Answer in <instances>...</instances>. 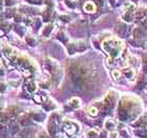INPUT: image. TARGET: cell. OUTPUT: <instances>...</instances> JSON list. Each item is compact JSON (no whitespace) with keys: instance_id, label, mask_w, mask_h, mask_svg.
Instances as JSON below:
<instances>
[{"instance_id":"cell-1","label":"cell","mask_w":147,"mask_h":138,"mask_svg":"<svg viewBox=\"0 0 147 138\" xmlns=\"http://www.w3.org/2000/svg\"><path fill=\"white\" fill-rule=\"evenodd\" d=\"M102 48L108 54L109 60L113 61L115 59L119 58L121 56L123 49H124V44L121 39L116 38V37H111V38L105 39L102 42Z\"/></svg>"},{"instance_id":"cell-2","label":"cell","mask_w":147,"mask_h":138,"mask_svg":"<svg viewBox=\"0 0 147 138\" xmlns=\"http://www.w3.org/2000/svg\"><path fill=\"white\" fill-rule=\"evenodd\" d=\"M63 130L67 133L68 135H73L75 133H77V130H78V126L75 122L73 121H65L64 124H63Z\"/></svg>"},{"instance_id":"cell-3","label":"cell","mask_w":147,"mask_h":138,"mask_svg":"<svg viewBox=\"0 0 147 138\" xmlns=\"http://www.w3.org/2000/svg\"><path fill=\"white\" fill-rule=\"evenodd\" d=\"M84 11L85 12H88V13H92L96 11V5L95 3L92 2V1H87L85 3V5H84Z\"/></svg>"},{"instance_id":"cell-4","label":"cell","mask_w":147,"mask_h":138,"mask_svg":"<svg viewBox=\"0 0 147 138\" xmlns=\"http://www.w3.org/2000/svg\"><path fill=\"white\" fill-rule=\"evenodd\" d=\"M88 113H89V115H92V116H96L97 114H98V110H97V107H88Z\"/></svg>"},{"instance_id":"cell-5","label":"cell","mask_w":147,"mask_h":138,"mask_svg":"<svg viewBox=\"0 0 147 138\" xmlns=\"http://www.w3.org/2000/svg\"><path fill=\"white\" fill-rule=\"evenodd\" d=\"M69 104H71L74 107H78L80 105V100L77 98H73L71 100H69Z\"/></svg>"},{"instance_id":"cell-6","label":"cell","mask_w":147,"mask_h":138,"mask_svg":"<svg viewBox=\"0 0 147 138\" xmlns=\"http://www.w3.org/2000/svg\"><path fill=\"white\" fill-rule=\"evenodd\" d=\"M125 75L127 78H132V77L135 76V71L132 70V69H128V70H126Z\"/></svg>"},{"instance_id":"cell-7","label":"cell","mask_w":147,"mask_h":138,"mask_svg":"<svg viewBox=\"0 0 147 138\" xmlns=\"http://www.w3.org/2000/svg\"><path fill=\"white\" fill-rule=\"evenodd\" d=\"M113 78L115 79H119L120 77H121V72L120 71H118V70H116V71H113Z\"/></svg>"}]
</instances>
